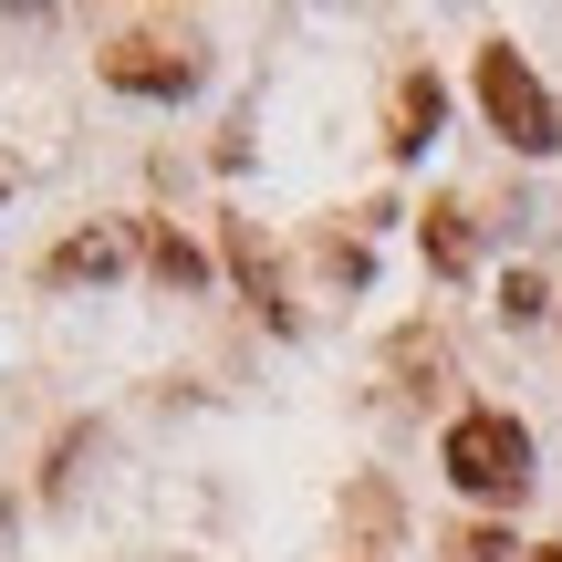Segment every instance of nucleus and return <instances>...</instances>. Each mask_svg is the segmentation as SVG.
Masks as SVG:
<instances>
[{
    "mask_svg": "<svg viewBox=\"0 0 562 562\" xmlns=\"http://www.w3.org/2000/svg\"><path fill=\"white\" fill-rule=\"evenodd\" d=\"M104 74H115L125 94H188V83H199V53L167 42V32H125V42H104Z\"/></svg>",
    "mask_w": 562,
    "mask_h": 562,
    "instance_id": "obj_3",
    "label": "nucleus"
},
{
    "mask_svg": "<svg viewBox=\"0 0 562 562\" xmlns=\"http://www.w3.org/2000/svg\"><path fill=\"white\" fill-rule=\"evenodd\" d=\"M146 261H157L167 281H199V250H188V240H146Z\"/></svg>",
    "mask_w": 562,
    "mask_h": 562,
    "instance_id": "obj_8",
    "label": "nucleus"
},
{
    "mask_svg": "<svg viewBox=\"0 0 562 562\" xmlns=\"http://www.w3.org/2000/svg\"><path fill=\"white\" fill-rule=\"evenodd\" d=\"M480 104H490V125H501L521 157H552V146H562V115H552L542 74H531L510 42H490V53H480Z\"/></svg>",
    "mask_w": 562,
    "mask_h": 562,
    "instance_id": "obj_2",
    "label": "nucleus"
},
{
    "mask_svg": "<svg viewBox=\"0 0 562 562\" xmlns=\"http://www.w3.org/2000/svg\"><path fill=\"white\" fill-rule=\"evenodd\" d=\"M531 562H562V542H542V552H531Z\"/></svg>",
    "mask_w": 562,
    "mask_h": 562,
    "instance_id": "obj_9",
    "label": "nucleus"
},
{
    "mask_svg": "<svg viewBox=\"0 0 562 562\" xmlns=\"http://www.w3.org/2000/svg\"><path fill=\"white\" fill-rule=\"evenodd\" d=\"M427 136H438V74H406V83H396V136H385V146L417 157Z\"/></svg>",
    "mask_w": 562,
    "mask_h": 562,
    "instance_id": "obj_4",
    "label": "nucleus"
},
{
    "mask_svg": "<svg viewBox=\"0 0 562 562\" xmlns=\"http://www.w3.org/2000/svg\"><path fill=\"white\" fill-rule=\"evenodd\" d=\"M448 480H459L469 501H521L531 490V427L501 417V406H469V417L448 427Z\"/></svg>",
    "mask_w": 562,
    "mask_h": 562,
    "instance_id": "obj_1",
    "label": "nucleus"
},
{
    "mask_svg": "<svg viewBox=\"0 0 562 562\" xmlns=\"http://www.w3.org/2000/svg\"><path fill=\"white\" fill-rule=\"evenodd\" d=\"M115 261H125L115 229H83V240H63V250H53V281H104Z\"/></svg>",
    "mask_w": 562,
    "mask_h": 562,
    "instance_id": "obj_6",
    "label": "nucleus"
},
{
    "mask_svg": "<svg viewBox=\"0 0 562 562\" xmlns=\"http://www.w3.org/2000/svg\"><path fill=\"white\" fill-rule=\"evenodd\" d=\"M448 562H510V531H459V542H448Z\"/></svg>",
    "mask_w": 562,
    "mask_h": 562,
    "instance_id": "obj_7",
    "label": "nucleus"
},
{
    "mask_svg": "<svg viewBox=\"0 0 562 562\" xmlns=\"http://www.w3.org/2000/svg\"><path fill=\"white\" fill-rule=\"evenodd\" d=\"M427 261H438V271H469V261H480V229H469V209H459V199L427 209Z\"/></svg>",
    "mask_w": 562,
    "mask_h": 562,
    "instance_id": "obj_5",
    "label": "nucleus"
}]
</instances>
